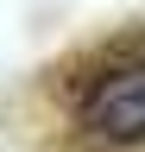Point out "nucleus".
<instances>
[{
    "label": "nucleus",
    "instance_id": "obj_1",
    "mask_svg": "<svg viewBox=\"0 0 145 152\" xmlns=\"http://www.w3.org/2000/svg\"><path fill=\"white\" fill-rule=\"evenodd\" d=\"M76 121L88 140L145 146V57H107V70L76 95Z\"/></svg>",
    "mask_w": 145,
    "mask_h": 152
}]
</instances>
